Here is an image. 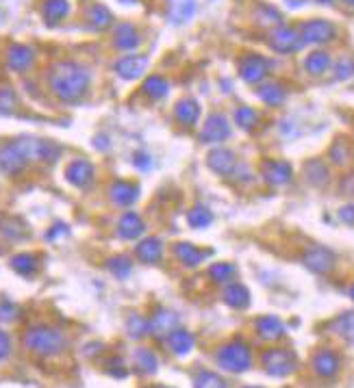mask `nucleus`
I'll return each mask as SVG.
<instances>
[{
	"label": "nucleus",
	"mask_w": 354,
	"mask_h": 388,
	"mask_svg": "<svg viewBox=\"0 0 354 388\" xmlns=\"http://www.w3.org/2000/svg\"><path fill=\"white\" fill-rule=\"evenodd\" d=\"M91 74L76 61H57L48 70V87L63 102H76L87 93Z\"/></svg>",
	"instance_id": "f257e3e1"
},
{
	"label": "nucleus",
	"mask_w": 354,
	"mask_h": 388,
	"mask_svg": "<svg viewBox=\"0 0 354 388\" xmlns=\"http://www.w3.org/2000/svg\"><path fill=\"white\" fill-rule=\"evenodd\" d=\"M22 343L30 353L42 355V358H51V355H59L68 347V338L57 328L30 326L22 336Z\"/></svg>",
	"instance_id": "f03ea898"
},
{
	"label": "nucleus",
	"mask_w": 354,
	"mask_h": 388,
	"mask_svg": "<svg viewBox=\"0 0 354 388\" xmlns=\"http://www.w3.org/2000/svg\"><path fill=\"white\" fill-rule=\"evenodd\" d=\"M215 362L220 364V369L229 371V373H244V371L252 367V349L241 338H233V341L224 343L218 349Z\"/></svg>",
	"instance_id": "7ed1b4c3"
},
{
	"label": "nucleus",
	"mask_w": 354,
	"mask_h": 388,
	"mask_svg": "<svg viewBox=\"0 0 354 388\" xmlns=\"http://www.w3.org/2000/svg\"><path fill=\"white\" fill-rule=\"evenodd\" d=\"M261 364H263L267 376H272V378H287V376H292L296 371L298 358H296V353L292 349L269 347L261 355Z\"/></svg>",
	"instance_id": "20e7f679"
},
{
	"label": "nucleus",
	"mask_w": 354,
	"mask_h": 388,
	"mask_svg": "<svg viewBox=\"0 0 354 388\" xmlns=\"http://www.w3.org/2000/svg\"><path fill=\"white\" fill-rule=\"evenodd\" d=\"M28 160H30V156L26 152L24 139L5 143L3 148H0V169H3L7 176H18L26 167Z\"/></svg>",
	"instance_id": "39448f33"
},
{
	"label": "nucleus",
	"mask_w": 354,
	"mask_h": 388,
	"mask_svg": "<svg viewBox=\"0 0 354 388\" xmlns=\"http://www.w3.org/2000/svg\"><path fill=\"white\" fill-rule=\"evenodd\" d=\"M239 78L248 85H261L269 74V61L263 55L248 53L239 59Z\"/></svg>",
	"instance_id": "423d86ee"
},
{
	"label": "nucleus",
	"mask_w": 354,
	"mask_h": 388,
	"mask_svg": "<svg viewBox=\"0 0 354 388\" xmlns=\"http://www.w3.org/2000/svg\"><path fill=\"white\" fill-rule=\"evenodd\" d=\"M335 263H337V256L330 248L309 246L302 252V265L309 271L317 273V276H326V273H330L335 269Z\"/></svg>",
	"instance_id": "0eeeda50"
},
{
	"label": "nucleus",
	"mask_w": 354,
	"mask_h": 388,
	"mask_svg": "<svg viewBox=\"0 0 354 388\" xmlns=\"http://www.w3.org/2000/svg\"><path fill=\"white\" fill-rule=\"evenodd\" d=\"M300 37H302V44H311V46L328 44L337 37V28L328 20L315 18V20H307L300 26Z\"/></svg>",
	"instance_id": "6e6552de"
},
{
	"label": "nucleus",
	"mask_w": 354,
	"mask_h": 388,
	"mask_svg": "<svg viewBox=\"0 0 354 388\" xmlns=\"http://www.w3.org/2000/svg\"><path fill=\"white\" fill-rule=\"evenodd\" d=\"M229 137H231V122L224 113H211V116L204 120L202 131L198 135L200 143H222Z\"/></svg>",
	"instance_id": "1a4fd4ad"
},
{
	"label": "nucleus",
	"mask_w": 354,
	"mask_h": 388,
	"mask_svg": "<svg viewBox=\"0 0 354 388\" xmlns=\"http://www.w3.org/2000/svg\"><path fill=\"white\" fill-rule=\"evenodd\" d=\"M206 165L215 176L233 178L239 169V160H237V154L229 148H213L206 154Z\"/></svg>",
	"instance_id": "9d476101"
},
{
	"label": "nucleus",
	"mask_w": 354,
	"mask_h": 388,
	"mask_svg": "<svg viewBox=\"0 0 354 388\" xmlns=\"http://www.w3.org/2000/svg\"><path fill=\"white\" fill-rule=\"evenodd\" d=\"M261 178L272 187H285L292 183L294 167H292V163H287V160L267 158L261 163Z\"/></svg>",
	"instance_id": "9b49d317"
},
{
	"label": "nucleus",
	"mask_w": 354,
	"mask_h": 388,
	"mask_svg": "<svg viewBox=\"0 0 354 388\" xmlns=\"http://www.w3.org/2000/svg\"><path fill=\"white\" fill-rule=\"evenodd\" d=\"M267 44L274 53L278 55H292L296 53L298 48L302 46V37L296 28H289V26H276L274 30L269 33Z\"/></svg>",
	"instance_id": "f8f14e48"
},
{
	"label": "nucleus",
	"mask_w": 354,
	"mask_h": 388,
	"mask_svg": "<svg viewBox=\"0 0 354 388\" xmlns=\"http://www.w3.org/2000/svg\"><path fill=\"white\" fill-rule=\"evenodd\" d=\"M196 11H198V0H168L166 18L174 26H183L194 20Z\"/></svg>",
	"instance_id": "ddd939ff"
},
{
	"label": "nucleus",
	"mask_w": 354,
	"mask_h": 388,
	"mask_svg": "<svg viewBox=\"0 0 354 388\" xmlns=\"http://www.w3.org/2000/svg\"><path fill=\"white\" fill-rule=\"evenodd\" d=\"M114 70L124 80H137L148 70V57L146 55H126L116 61Z\"/></svg>",
	"instance_id": "4468645a"
},
{
	"label": "nucleus",
	"mask_w": 354,
	"mask_h": 388,
	"mask_svg": "<svg viewBox=\"0 0 354 388\" xmlns=\"http://www.w3.org/2000/svg\"><path fill=\"white\" fill-rule=\"evenodd\" d=\"M96 169L87 158H76L66 167V181L76 189H87L94 183Z\"/></svg>",
	"instance_id": "2eb2a0df"
},
{
	"label": "nucleus",
	"mask_w": 354,
	"mask_h": 388,
	"mask_svg": "<svg viewBox=\"0 0 354 388\" xmlns=\"http://www.w3.org/2000/svg\"><path fill=\"white\" fill-rule=\"evenodd\" d=\"M313 371L317 378H324V380H330L339 373L342 369V360L339 355H337L333 349H319L315 355H313V362H311Z\"/></svg>",
	"instance_id": "dca6fc26"
},
{
	"label": "nucleus",
	"mask_w": 354,
	"mask_h": 388,
	"mask_svg": "<svg viewBox=\"0 0 354 388\" xmlns=\"http://www.w3.org/2000/svg\"><path fill=\"white\" fill-rule=\"evenodd\" d=\"M35 63V50L26 44H11L7 50V66L13 72H26Z\"/></svg>",
	"instance_id": "f3484780"
},
{
	"label": "nucleus",
	"mask_w": 354,
	"mask_h": 388,
	"mask_svg": "<svg viewBox=\"0 0 354 388\" xmlns=\"http://www.w3.org/2000/svg\"><path fill=\"white\" fill-rule=\"evenodd\" d=\"M174 256L179 258V263L194 269L198 265H202L209 256H211V250H200L198 246L194 243H187V241H181V243L174 246Z\"/></svg>",
	"instance_id": "a211bd4d"
},
{
	"label": "nucleus",
	"mask_w": 354,
	"mask_h": 388,
	"mask_svg": "<svg viewBox=\"0 0 354 388\" xmlns=\"http://www.w3.org/2000/svg\"><path fill=\"white\" fill-rule=\"evenodd\" d=\"M176 326H179V315H176L174 311H168V308H157L150 317V334L161 338V336H168L170 332L176 330Z\"/></svg>",
	"instance_id": "6ab92c4d"
},
{
	"label": "nucleus",
	"mask_w": 354,
	"mask_h": 388,
	"mask_svg": "<svg viewBox=\"0 0 354 388\" xmlns=\"http://www.w3.org/2000/svg\"><path fill=\"white\" fill-rule=\"evenodd\" d=\"M174 120L183 128H194L200 120V104L194 98H181L174 104Z\"/></svg>",
	"instance_id": "aec40b11"
},
{
	"label": "nucleus",
	"mask_w": 354,
	"mask_h": 388,
	"mask_svg": "<svg viewBox=\"0 0 354 388\" xmlns=\"http://www.w3.org/2000/svg\"><path fill=\"white\" fill-rule=\"evenodd\" d=\"M163 252H166L163 241L157 239V237L141 239L137 243V248H135V254L143 265H157L161 258H163Z\"/></svg>",
	"instance_id": "412c9836"
},
{
	"label": "nucleus",
	"mask_w": 354,
	"mask_h": 388,
	"mask_svg": "<svg viewBox=\"0 0 354 388\" xmlns=\"http://www.w3.org/2000/svg\"><path fill=\"white\" fill-rule=\"evenodd\" d=\"M143 232H146V223H143V219L139 217V213L135 211H126L120 221H118V234L120 239L124 241H135L139 239Z\"/></svg>",
	"instance_id": "4be33fe9"
},
{
	"label": "nucleus",
	"mask_w": 354,
	"mask_h": 388,
	"mask_svg": "<svg viewBox=\"0 0 354 388\" xmlns=\"http://www.w3.org/2000/svg\"><path fill=\"white\" fill-rule=\"evenodd\" d=\"M114 46L120 48V50H126V53L135 50V48L141 46V35H139V30H137L131 22H122V24H118L116 30H114Z\"/></svg>",
	"instance_id": "5701e85b"
},
{
	"label": "nucleus",
	"mask_w": 354,
	"mask_h": 388,
	"mask_svg": "<svg viewBox=\"0 0 354 388\" xmlns=\"http://www.w3.org/2000/svg\"><path fill=\"white\" fill-rule=\"evenodd\" d=\"M109 196L116 206H133L139 198V187L128 181H116L109 187Z\"/></svg>",
	"instance_id": "b1692460"
},
{
	"label": "nucleus",
	"mask_w": 354,
	"mask_h": 388,
	"mask_svg": "<svg viewBox=\"0 0 354 388\" xmlns=\"http://www.w3.org/2000/svg\"><path fill=\"white\" fill-rule=\"evenodd\" d=\"M254 328H256V334H259L263 341H278V338L285 336V323L274 315L259 317L254 323Z\"/></svg>",
	"instance_id": "393cba45"
},
{
	"label": "nucleus",
	"mask_w": 354,
	"mask_h": 388,
	"mask_svg": "<svg viewBox=\"0 0 354 388\" xmlns=\"http://www.w3.org/2000/svg\"><path fill=\"white\" fill-rule=\"evenodd\" d=\"M256 95L267 107H281L287 100V87L283 83H276V80H267V83L259 85Z\"/></svg>",
	"instance_id": "a878e982"
},
{
	"label": "nucleus",
	"mask_w": 354,
	"mask_h": 388,
	"mask_svg": "<svg viewBox=\"0 0 354 388\" xmlns=\"http://www.w3.org/2000/svg\"><path fill=\"white\" fill-rule=\"evenodd\" d=\"M224 304L231 306L235 311H246L250 306V290L241 282H231L224 288Z\"/></svg>",
	"instance_id": "bb28decb"
},
{
	"label": "nucleus",
	"mask_w": 354,
	"mask_h": 388,
	"mask_svg": "<svg viewBox=\"0 0 354 388\" xmlns=\"http://www.w3.org/2000/svg\"><path fill=\"white\" fill-rule=\"evenodd\" d=\"M70 13L68 0H44L42 3V18L48 26H55L61 20H66Z\"/></svg>",
	"instance_id": "cd10ccee"
},
{
	"label": "nucleus",
	"mask_w": 354,
	"mask_h": 388,
	"mask_svg": "<svg viewBox=\"0 0 354 388\" xmlns=\"http://www.w3.org/2000/svg\"><path fill=\"white\" fill-rule=\"evenodd\" d=\"M166 343L172 349V353H176V355H187L196 345L194 334L187 332V330H181V328H176L174 332H170L166 336Z\"/></svg>",
	"instance_id": "c85d7f7f"
},
{
	"label": "nucleus",
	"mask_w": 354,
	"mask_h": 388,
	"mask_svg": "<svg viewBox=\"0 0 354 388\" xmlns=\"http://www.w3.org/2000/svg\"><path fill=\"white\" fill-rule=\"evenodd\" d=\"M304 178H307V183L313 187H324L330 181V169L324 160L311 158L304 163Z\"/></svg>",
	"instance_id": "c756f323"
},
{
	"label": "nucleus",
	"mask_w": 354,
	"mask_h": 388,
	"mask_svg": "<svg viewBox=\"0 0 354 388\" xmlns=\"http://www.w3.org/2000/svg\"><path fill=\"white\" fill-rule=\"evenodd\" d=\"M85 18L94 30H107L111 24H114V13H111V9L107 5H100V3L89 5L85 11Z\"/></svg>",
	"instance_id": "7c9ffc66"
},
{
	"label": "nucleus",
	"mask_w": 354,
	"mask_h": 388,
	"mask_svg": "<svg viewBox=\"0 0 354 388\" xmlns=\"http://www.w3.org/2000/svg\"><path fill=\"white\" fill-rule=\"evenodd\" d=\"M133 367L141 376H154L159 369V358L154 355V351H150L146 347H139L133 353Z\"/></svg>",
	"instance_id": "2f4dec72"
},
{
	"label": "nucleus",
	"mask_w": 354,
	"mask_h": 388,
	"mask_svg": "<svg viewBox=\"0 0 354 388\" xmlns=\"http://www.w3.org/2000/svg\"><path fill=\"white\" fill-rule=\"evenodd\" d=\"M141 91L146 93L150 100H161V98H166V95H168L170 83L161 74H150L146 80H143Z\"/></svg>",
	"instance_id": "473e14b6"
},
{
	"label": "nucleus",
	"mask_w": 354,
	"mask_h": 388,
	"mask_svg": "<svg viewBox=\"0 0 354 388\" xmlns=\"http://www.w3.org/2000/svg\"><path fill=\"white\" fill-rule=\"evenodd\" d=\"M330 66H333V59L326 50H313L307 59H304V70L313 76H321L324 72H328Z\"/></svg>",
	"instance_id": "72a5a7b5"
},
{
	"label": "nucleus",
	"mask_w": 354,
	"mask_h": 388,
	"mask_svg": "<svg viewBox=\"0 0 354 388\" xmlns=\"http://www.w3.org/2000/svg\"><path fill=\"white\" fill-rule=\"evenodd\" d=\"M37 258L33 254H15L11 258V269L15 273H20L22 278H33L37 271Z\"/></svg>",
	"instance_id": "f704fd0d"
},
{
	"label": "nucleus",
	"mask_w": 354,
	"mask_h": 388,
	"mask_svg": "<svg viewBox=\"0 0 354 388\" xmlns=\"http://www.w3.org/2000/svg\"><path fill=\"white\" fill-rule=\"evenodd\" d=\"M187 223L196 230H204L213 223V213L209 211V206L196 204V206H191V211L187 213Z\"/></svg>",
	"instance_id": "c9c22d12"
},
{
	"label": "nucleus",
	"mask_w": 354,
	"mask_h": 388,
	"mask_svg": "<svg viewBox=\"0 0 354 388\" xmlns=\"http://www.w3.org/2000/svg\"><path fill=\"white\" fill-rule=\"evenodd\" d=\"M328 158H330V163L337 165V167L348 165V163H350V158H352V148H350V143L344 141V139H337V141L330 145Z\"/></svg>",
	"instance_id": "e433bc0d"
},
{
	"label": "nucleus",
	"mask_w": 354,
	"mask_h": 388,
	"mask_svg": "<svg viewBox=\"0 0 354 388\" xmlns=\"http://www.w3.org/2000/svg\"><path fill=\"white\" fill-rule=\"evenodd\" d=\"M254 20L263 26H283V15L272 5H259L254 9Z\"/></svg>",
	"instance_id": "4c0bfd02"
},
{
	"label": "nucleus",
	"mask_w": 354,
	"mask_h": 388,
	"mask_svg": "<svg viewBox=\"0 0 354 388\" xmlns=\"http://www.w3.org/2000/svg\"><path fill=\"white\" fill-rule=\"evenodd\" d=\"M333 330L342 338H346L348 343L354 345V311H348V313L337 317L335 323H333Z\"/></svg>",
	"instance_id": "58836bf2"
},
{
	"label": "nucleus",
	"mask_w": 354,
	"mask_h": 388,
	"mask_svg": "<svg viewBox=\"0 0 354 388\" xmlns=\"http://www.w3.org/2000/svg\"><path fill=\"white\" fill-rule=\"evenodd\" d=\"M206 273H209V278H211L215 284H229L235 278L237 269L231 263H213L211 267H209Z\"/></svg>",
	"instance_id": "ea45409f"
},
{
	"label": "nucleus",
	"mask_w": 354,
	"mask_h": 388,
	"mask_svg": "<svg viewBox=\"0 0 354 388\" xmlns=\"http://www.w3.org/2000/svg\"><path fill=\"white\" fill-rule=\"evenodd\" d=\"M126 332L131 338H143L146 334H150V319L133 313L126 321Z\"/></svg>",
	"instance_id": "a19ab883"
},
{
	"label": "nucleus",
	"mask_w": 354,
	"mask_h": 388,
	"mask_svg": "<svg viewBox=\"0 0 354 388\" xmlns=\"http://www.w3.org/2000/svg\"><path fill=\"white\" fill-rule=\"evenodd\" d=\"M107 269L114 273L116 278L124 280L131 276V271H133V261L128 256H114V258H109L107 261Z\"/></svg>",
	"instance_id": "79ce46f5"
},
{
	"label": "nucleus",
	"mask_w": 354,
	"mask_h": 388,
	"mask_svg": "<svg viewBox=\"0 0 354 388\" xmlns=\"http://www.w3.org/2000/svg\"><path fill=\"white\" fill-rule=\"evenodd\" d=\"M235 124L241 128V131H252V128L259 124V113H256L252 107H239L235 111Z\"/></svg>",
	"instance_id": "37998d69"
},
{
	"label": "nucleus",
	"mask_w": 354,
	"mask_h": 388,
	"mask_svg": "<svg viewBox=\"0 0 354 388\" xmlns=\"http://www.w3.org/2000/svg\"><path fill=\"white\" fill-rule=\"evenodd\" d=\"M194 388H229L224 378H220L213 371H198L194 378Z\"/></svg>",
	"instance_id": "c03bdc74"
},
{
	"label": "nucleus",
	"mask_w": 354,
	"mask_h": 388,
	"mask_svg": "<svg viewBox=\"0 0 354 388\" xmlns=\"http://www.w3.org/2000/svg\"><path fill=\"white\" fill-rule=\"evenodd\" d=\"M352 76H354V57H342L335 66V78L348 80Z\"/></svg>",
	"instance_id": "a18cd8bd"
},
{
	"label": "nucleus",
	"mask_w": 354,
	"mask_h": 388,
	"mask_svg": "<svg viewBox=\"0 0 354 388\" xmlns=\"http://www.w3.org/2000/svg\"><path fill=\"white\" fill-rule=\"evenodd\" d=\"M15 109V93L11 87H0V113H11Z\"/></svg>",
	"instance_id": "49530a36"
},
{
	"label": "nucleus",
	"mask_w": 354,
	"mask_h": 388,
	"mask_svg": "<svg viewBox=\"0 0 354 388\" xmlns=\"http://www.w3.org/2000/svg\"><path fill=\"white\" fill-rule=\"evenodd\" d=\"M20 308L9 299H0V321H13L18 317Z\"/></svg>",
	"instance_id": "de8ad7c7"
},
{
	"label": "nucleus",
	"mask_w": 354,
	"mask_h": 388,
	"mask_svg": "<svg viewBox=\"0 0 354 388\" xmlns=\"http://www.w3.org/2000/svg\"><path fill=\"white\" fill-rule=\"evenodd\" d=\"M133 165L141 172H148L152 167V156L148 152H143V150H137L133 154Z\"/></svg>",
	"instance_id": "09e8293b"
},
{
	"label": "nucleus",
	"mask_w": 354,
	"mask_h": 388,
	"mask_svg": "<svg viewBox=\"0 0 354 388\" xmlns=\"http://www.w3.org/2000/svg\"><path fill=\"white\" fill-rule=\"evenodd\" d=\"M107 367H109V373L111 376H116V378H124L126 376V367H124L122 358H111L107 362Z\"/></svg>",
	"instance_id": "8fccbe9b"
},
{
	"label": "nucleus",
	"mask_w": 354,
	"mask_h": 388,
	"mask_svg": "<svg viewBox=\"0 0 354 388\" xmlns=\"http://www.w3.org/2000/svg\"><path fill=\"white\" fill-rule=\"evenodd\" d=\"M339 219L344 221V223H348V225H354V204H344L342 208H339Z\"/></svg>",
	"instance_id": "3c124183"
},
{
	"label": "nucleus",
	"mask_w": 354,
	"mask_h": 388,
	"mask_svg": "<svg viewBox=\"0 0 354 388\" xmlns=\"http://www.w3.org/2000/svg\"><path fill=\"white\" fill-rule=\"evenodd\" d=\"M9 353H11V341H9V336L0 330V360H5Z\"/></svg>",
	"instance_id": "603ef678"
},
{
	"label": "nucleus",
	"mask_w": 354,
	"mask_h": 388,
	"mask_svg": "<svg viewBox=\"0 0 354 388\" xmlns=\"http://www.w3.org/2000/svg\"><path fill=\"white\" fill-rule=\"evenodd\" d=\"M59 234H68V225H66V223H55L53 228H51V232H48L46 237L53 241V239H57Z\"/></svg>",
	"instance_id": "864d4df0"
},
{
	"label": "nucleus",
	"mask_w": 354,
	"mask_h": 388,
	"mask_svg": "<svg viewBox=\"0 0 354 388\" xmlns=\"http://www.w3.org/2000/svg\"><path fill=\"white\" fill-rule=\"evenodd\" d=\"M94 141H96V148H100V150H107V148H109V145H107V137H105V135L96 137Z\"/></svg>",
	"instance_id": "5fc2aeb1"
},
{
	"label": "nucleus",
	"mask_w": 354,
	"mask_h": 388,
	"mask_svg": "<svg viewBox=\"0 0 354 388\" xmlns=\"http://www.w3.org/2000/svg\"><path fill=\"white\" fill-rule=\"evenodd\" d=\"M348 295H350V299H354V284H352V286L348 288Z\"/></svg>",
	"instance_id": "6e6d98bb"
},
{
	"label": "nucleus",
	"mask_w": 354,
	"mask_h": 388,
	"mask_svg": "<svg viewBox=\"0 0 354 388\" xmlns=\"http://www.w3.org/2000/svg\"><path fill=\"white\" fill-rule=\"evenodd\" d=\"M315 3H319V5H330L333 0H315Z\"/></svg>",
	"instance_id": "4d7b16f0"
},
{
	"label": "nucleus",
	"mask_w": 354,
	"mask_h": 388,
	"mask_svg": "<svg viewBox=\"0 0 354 388\" xmlns=\"http://www.w3.org/2000/svg\"><path fill=\"white\" fill-rule=\"evenodd\" d=\"M346 5H350V7H354V0H344Z\"/></svg>",
	"instance_id": "13d9d810"
},
{
	"label": "nucleus",
	"mask_w": 354,
	"mask_h": 388,
	"mask_svg": "<svg viewBox=\"0 0 354 388\" xmlns=\"http://www.w3.org/2000/svg\"><path fill=\"white\" fill-rule=\"evenodd\" d=\"M122 3H137V0H122Z\"/></svg>",
	"instance_id": "bf43d9fd"
},
{
	"label": "nucleus",
	"mask_w": 354,
	"mask_h": 388,
	"mask_svg": "<svg viewBox=\"0 0 354 388\" xmlns=\"http://www.w3.org/2000/svg\"><path fill=\"white\" fill-rule=\"evenodd\" d=\"M246 388H259V386H246Z\"/></svg>",
	"instance_id": "052dcab7"
},
{
	"label": "nucleus",
	"mask_w": 354,
	"mask_h": 388,
	"mask_svg": "<svg viewBox=\"0 0 354 388\" xmlns=\"http://www.w3.org/2000/svg\"><path fill=\"white\" fill-rule=\"evenodd\" d=\"M161 388H170V386H161Z\"/></svg>",
	"instance_id": "680f3d73"
},
{
	"label": "nucleus",
	"mask_w": 354,
	"mask_h": 388,
	"mask_svg": "<svg viewBox=\"0 0 354 388\" xmlns=\"http://www.w3.org/2000/svg\"><path fill=\"white\" fill-rule=\"evenodd\" d=\"M0 15H3V13H0Z\"/></svg>",
	"instance_id": "e2e57ef3"
}]
</instances>
